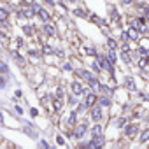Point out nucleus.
<instances>
[{"label": "nucleus", "instance_id": "nucleus-1", "mask_svg": "<svg viewBox=\"0 0 149 149\" xmlns=\"http://www.w3.org/2000/svg\"><path fill=\"white\" fill-rule=\"evenodd\" d=\"M95 102H97V95H95V93H90V95L86 97V107H91Z\"/></svg>", "mask_w": 149, "mask_h": 149}, {"label": "nucleus", "instance_id": "nucleus-2", "mask_svg": "<svg viewBox=\"0 0 149 149\" xmlns=\"http://www.w3.org/2000/svg\"><path fill=\"white\" fill-rule=\"evenodd\" d=\"M100 146H104V139L98 135V137H95V139H93V142L90 144V147H100Z\"/></svg>", "mask_w": 149, "mask_h": 149}, {"label": "nucleus", "instance_id": "nucleus-3", "mask_svg": "<svg viewBox=\"0 0 149 149\" xmlns=\"http://www.w3.org/2000/svg\"><path fill=\"white\" fill-rule=\"evenodd\" d=\"M72 91L76 93V95H81L83 93V86L79 83H72Z\"/></svg>", "mask_w": 149, "mask_h": 149}, {"label": "nucleus", "instance_id": "nucleus-4", "mask_svg": "<svg viewBox=\"0 0 149 149\" xmlns=\"http://www.w3.org/2000/svg\"><path fill=\"white\" fill-rule=\"evenodd\" d=\"M84 132H86V125H81V126H77L76 135H77V137H83V135H84Z\"/></svg>", "mask_w": 149, "mask_h": 149}, {"label": "nucleus", "instance_id": "nucleus-5", "mask_svg": "<svg viewBox=\"0 0 149 149\" xmlns=\"http://www.w3.org/2000/svg\"><path fill=\"white\" fill-rule=\"evenodd\" d=\"M126 33H128V35H130V39H133V40H135V39L139 37V32H137L135 28H130V30H128Z\"/></svg>", "mask_w": 149, "mask_h": 149}, {"label": "nucleus", "instance_id": "nucleus-6", "mask_svg": "<svg viewBox=\"0 0 149 149\" xmlns=\"http://www.w3.org/2000/svg\"><path fill=\"white\" fill-rule=\"evenodd\" d=\"M133 133H137V126H133V125H130L128 128H126V135H133Z\"/></svg>", "mask_w": 149, "mask_h": 149}, {"label": "nucleus", "instance_id": "nucleus-7", "mask_svg": "<svg viewBox=\"0 0 149 149\" xmlns=\"http://www.w3.org/2000/svg\"><path fill=\"white\" fill-rule=\"evenodd\" d=\"M91 116H93V119H95V121H98V119L102 118V114H100V109H95V111L91 112Z\"/></svg>", "mask_w": 149, "mask_h": 149}, {"label": "nucleus", "instance_id": "nucleus-8", "mask_svg": "<svg viewBox=\"0 0 149 149\" xmlns=\"http://www.w3.org/2000/svg\"><path fill=\"white\" fill-rule=\"evenodd\" d=\"M44 28H46V33H49V35H54V26H53V25H46Z\"/></svg>", "mask_w": 149, "mask_h": 149}, {"label": "nucleus", "instance_id": "nucleus-9", "mask_svg": "<svg viewBox=\"0 0 149 149\" xmlns=\"http://www.w3.org/2000/svg\"><path fill=\"white\" fill-rule=\"evenodd\" d=\"M4 19H7V11L0 7V21H4Z\"/></svg>", "mask_w": 149, "mask_h": 149}, {"label": "nucleus", "instance_id": "nucleus-10", "mask_svg": "<svg viewBox=\"0 0 149 149\" xmlns=\"http://www.w3.org/2000/svg\"><path fill=\"white\" fill-rule=\"evenodd\" d=\"M39 14H40V18H42L44 21H47V19H49V14H47L46 11H42V9H40V11H39Z\"/></svg>", "mask_w": 149, "mask_h": 149}, {"label": "nucleus", "instance_id": "nucleus-11", "mask_svg": "<svg viewBox=\"0 0 149 149\" xmlns=\"http://www.w3.org/2000/svg\"><path fill=\"white\" fill-rule=\"evenodd\" d=\"M98 135H102V128L100 126H95L93 128V137H98Z\"/></svg>", "mask_w": 149, "mask_h": 149}, {"label": "nucleus", "instance_id": "nucleus-12", "mask_svg": "<svg viewBox=\"0 0 149 149\" xmlns=\"http://www.w3.org/2000/svg\"><path fill=\"white\" fill-rule=\"evenodd\" d=\"M6 72H7V65L0 61V74H6Z\"/></svg>", "mask_w": 149, "mask_h": 149}, {"label": "nucleus", "instance_id": "nucleus-13", "mask_svg": "<svg viewBox=\"0 0 149 149\" xmlns=\"http://www.w3.org/2000/svg\"><path fill=\"white\" fill-rule=\"evenodd\" d=\"M147 139H149V130H146V132L142 133V137H140V140H142V142H146Z\"/></svg>", "mask_w": 149, "mask_h": 149}, {"label": "nucleus", "instance_id": "nucleus-14", "mask_svg": "<svg viewBox=\"0 0 149 149\" xmlns=\"http://www.w3.org/2000/svg\"><path fill=\"white\" fill-rule=\"evenodd\" d=\"M107 56H109V61H111V63H114V61H116V54H114L112 51H111V53H109Z\"/></svg>", "mask_w": 149, "mask_h": 149}, {"label": "nucleus", "instance_id": "nucleus-15", "mask_svg": "<svg viewBox=\"0 0 149 149\" xmlns=\"http://www.w3.org/2000/svg\"><path fill=\"white\" fill-rule=\"evenodd\" d=\"M126 86H128L130 90H133V79H132V77H128V79H126Z\"/></svg>", "mask_w": 149, "mask_h": 149}, {"label": "nucleus", "instance_id": "nucleus-16", "mask_svg": "<svg viewBox=\"0 0 149 149\" xmlns=\"http://www.w3.org/2000/svg\"><path fill=\"white\" fill-rule=\"evenodd\" d=\"M100 104H102V105H109V98H107V97H102Z\"/></svg>", "mask_w": 149, "mask_h": 149}, {"label": "nucleus", "instance_id": "nucleus-17", "mask_svg": "<svg viewBox=\"0 0 149 149\" xmlns=\"http://www.w3.org/2000/svg\"><path fill=\"white\" fill-rule=\"evenodd\" d=\"M109 46H111V49H114V47H116V42H114L112 39H109Z\"/></svg>", "mask_w": 149, "mask_h": 149}, {"label": "nucleus", "instance_id": "nucleus-18", "mask_svg": "<svg viewBox=\"0 0 149 149\" xmlns=\"http://www.w3.org/2000/svg\"><path fill=\"white\" fill-rule=\"evenodd\" d=\"M125 123H126V119H123V118H121V119H118V126H123Z\"/></svg>", "mask_w": 149, "mask_h": 149}, {"label": "nucleus", "instance_id": "nucleus-19", "mask_svg": "<svg viewBox=\"0 0 149 149\" xmlns=\"http://www.w3.org/2000/svg\"><path fill=\"white\" fill-rule=\"evenodd\" d=\"M4 86H6V81H4L2 77H0V88H4Z\"/></svg>", "mask_w": 149, "mask_h": 149}, {"label": "nucleus", "instance_id": "nucleus-20", "mask_svg": "<svg viewBox=\"0 0 149 149\" xmlns=\"http://www.w3.org/2000/svg\"><path fill=\"white\" fill-rule=\"evenodd\" d=\"M123 4H126V6H128V4H132V0H123Z\"/></svg>", "mask_w": 149, "mask_h": 149}, {"label": "nucleus", "instance_id": "nucleus-21", "mask_svg": "<svg viewBox=\"0 0 149 149\" xmlns=\"http://www.w3.org/2000/svg\"><path fill=\"white\" fill-rule=\"evenodd\" d=\"M46 2H47V4H51V6H53V4H54V2H53V0H46Z\"/></svg>", "mask_w": 149, "mask_h": 149}, {"label": "nucleus", "instance_id": "nucleus-22", "mask_svg": "<svg viewBox=\"0 0 149 149\" xmlns=\"http://www.w3.org/2000/svg\"><path fill=\"white\" fill-rule=\"evenodd\" d=\"M70 2H76V0H70Z\"/></svg>", "mask_w": 149, "mask_h": 149}]
</instances>
